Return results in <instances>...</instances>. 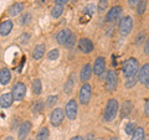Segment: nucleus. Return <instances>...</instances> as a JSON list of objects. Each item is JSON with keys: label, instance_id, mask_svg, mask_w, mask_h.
Here are the masks:
<instances>
[{"label": "nucleus", "instance_id": "1", "mask_svg": "<svg viewBox=\"0 0 149 140\" xmlns=\"http://www.w3.org/2000/svg\"><path fill=\"white\" fill-rule=\"evenodd\" d=\"M118 102L116 98H111V99L107 102L106 108L103 112V120L104 122H112L114 120V118L117 116L118 113Z\"/></svg>", "mask_w": 149, "mask_h": 140}, {"label": "nucleus", "instance_id": "2", "mask_svg": "<svg viewBox=\"0 0 149 140\" xmlns=\"http://www.w3.org/2000/svg\"><path fill=\"white\" fill-rule=\"evenodd\" d=\"M137 72H139V64H138V60L134 57L128 58L127 61L124 62L123 67H122V73L125 78H130L134 77L137 74Z\"/></svg>", "mask_w": 149, "mask_h": 140}, {"label": "nucleus", "instance_id": "3", "mask_svg": "<svg viewBox=\"0 0 149 140\" xmlns=\"http://www.w3.org/2000/svg\"><path fill=\"white\" fill-rule=\"evenodd\" d=\"M118 85V74L114 69H109L106 76V89L107 91H114Z\"/></svg>", "mask_w": 149, "mask_h": 140}, {"label": "nucleus", "instance_id": "4", "mask_svg": "<svg viewBox=\"0 0 149 140\" xmlns=\"http://www.w3.org/2000/svg\"><path fill=\"white\" fill-rule=\"evenodd\" d=\"M133 29V20L130 16H124L119 22V34L127 36Z\"/></svg>", "mask_w": 149, "mask_h": 140}, {"label": "nucleus", "instance_id": "5", "mask_svg": "<svg viewBox=\"0 0 149 140\" xmlns=\"http://www.w3.org/2000/svg\"><path fill=\"white\" fill-rule=\"evenodd\" d=\"M65 114L70 120H74L77 116V102L74 99H70L65 107Z\"/></svg>", "mask_w": 149, "mask_h": 140}, {"label": "nucleus", "instance_id": "6", "mask_svg": "<svg viewBox=\"0 0 149 140\" xmlns=\"http://www.w3.org/2000/svg\"><path fill=\"white\" fill-rule=\"evenodd\" d=\"M91 96H92V87L88 83H85L80 89V103L87 104L91 99Z\"/></svg>", "mask_w": 149, "mask_h": 140}, {"label": "nucleus", "instance_id": "7", "mask_svg": "<svg viewBox=\"0 0 149 140\" xmlns=\"http://www.w3.org/2000/svg\"><path fill=\"white\" fill-rule=\"evenodd\" d=\"M13 96L15 100H21L22 98L26 96V86L22 82H17L15 86L13 87Z\"/></svg>", "mask_w": 149, "mask_h": 140}, {"label": "nucleus", "instance_id": "8", "mask_svg": "<svg viewBox=\"0 0 149 140\" xmlns=\"http://www.w3.org/2000/svg\"><path fill=\"white\" fill-rule=\"evenodd\" d=\"M63 116H65V114H63V110L61 108H55L52 112H51L50 122L54 127H58V125L62 123Z\"/></svg>", "mask_w": 149, "mask_h": 140}, {"label": "nucleus", "instance_id": "9", "mask_svg": "<svg viewBox=\"0 0 149 140\" xmlns=\"http://www.w3.org/2000/svg\"><path fill=\"white\" fill-rule=\"evenodd\" d=\"M31 128H32V125H31V123L29 122V120H26V122L22 123L20 125V128H19L17 139L19 140H25L27 137H29V134L31 132Z\"/></svg>", "mask_w": 149, "mask_h": 140}, {"label": "nucleus", "instance_id": "10", "mask_svg": "<svg viewBox=\"0 0 149 140\" xmlns=\"http://www.w3.org/2000/svg\"><path fill=\"white\" fill-rule=\"evenodd\" d=\"M78 49H80V51L83 53H91L93 49H95V46H93V42L90 39L83 37V39L78 41Z\"/></svg>", "mask_w": 149, "mask_h": 140}, {"label": "nucleus", "instance_id": "11", "mask_svg": "<svg viewBox=\"0 0 149 140\" xmlns=\"http://www.w3.org/2000/svg\"><path fill=\"white\" fill-rule=\"evenodd\" d=\"M120 14H122V8H120L119 5L113 6L111 10H108V12H107L106 21L107 22H114L116 20H118V19H119Z\"/></svg>", "mask_w": 149, "mask_h": 140}, {"label": "nucleus", "instance_id": "12", "mask_svg": "<svg viewBox=\"0 0 149 140\" xmlns=\"http://www.w3.org/2000/svg\"><path fill=\"white\" fill-rule=\"evenodd\" d=\"M72 36V32L70 29H62V30H60L57 32V35H56V40H57V42L60 45H65L66 46V44L68 42V40H70V37Z\"/></svg>", "mask_w": 149, "mask_h": 140}, {"label": "nucleus", "instance_id": "13", "mask_svg": "<svg viewBox=\"0 0 149 140\" xmlns=\"http://www.w3.org/2000/svg\"><path fill=\"white\" fill-rule=\"evenodd\" d=\"M104 69H106V60H104V57L100 56V57H97L96 61H95L93 73H95L96 76H102V73L104 72Z\"/></svg>", "mask_w": 149, "mask_h": 140}, {"label": "nucleus", "instance_id": "14", "mask_svg": "<svg viewBox=\"0 0 149 140\" xmlns=\"http://www.w3.org/2000/svg\"><path fill=\"white\" fill-rule=\"evenodd\" d=\"M92 72H93V67L91 66V64H85V66L82 67V69H81V73H80V78H81V81L85 83V82H87L88 79L91 78V76H92Z\"/></svg>", "mask_w": 149, "mask_h": 140}, {"label": "nucleus", "instance_id": "15", "mask_svg": "<svg viewBox=\"0 0 149 140\" xmlns=\"http://www.w3.org/2000/svg\"><path fill=\"white\" fill-rule=\"evenodd\" d=\"M14 102V96L13 93H5V94H1L0 97V105H1L3 109L9 108Z\"/></svg>", "mask_w": 149, "mask_h": 140}, {"label": "nucleus", "instance_id": "16", "mask_svg": "<svg viewBox=\"0 0 149 140\" xmlns=\"http://www.w3.org/2000/svg\"><path fill=\"white\" fill-rule=\"evenodd\" d=\"M13 26H14V24H13L11 20H5V21H3L1 25H0V35H1L3 37H4V36H8V35L11 32Z\"/></svg>", "mask_w": 149, "mask_h": 140}, {"label": "nucleus", "instance_id": "17", "mask_svg": "<svg viewBox=\"0 0 149 140\" xmlns=\"http://www.w3.org/2000/svg\"><path fill=\"white\" fill-rule=\"evenodd\" d=\"M138 79H139V82H142V83H146L148 79H149V63L143 64L142 68L139 69V72H138Z\"/></svg>", "mask_w": 149, "mask_h": 140}, {"label": "nucleus", "instance_id": "18", "mask_svg": "<svg viewBox=\"0 0 149 140\" xmlns=\"http://www.w3.org/2000/svg\"><path fill=\"white\" fill-rule=\"evenodd\" d=\"M10 79H11V73L9 71V68L3 67L0 69V83H1V86H6L10 82Z\"/></svg>", "mask_w": 149, "mask_h": 140}, {"label": "nucleus", "instance_id": "19", "mask_svg": "<svg viewBox=\"0 0 149 140\" xmlns=\"http://www.w3.org/2000/svg\"><path fill=\"white\" fill-rule=\"evenodd\" d=\"M45 45L44 44H39V45H36L35 46V49H34V52H32V57H34V60H41L42 58V56L45 53Z\"/></svg>", "mask_w": 149, "mask_h": 140}, {"label": "nucleus", "instance_id": "20", "mask_svg": "<svg viewBox=\"0 0 149 140\" xmlns=\"http://www.w3.org/2000/svg\"><path fill=\"white\" fill-rule=\"evenodd\" d=\"M74 88V74H70V77L66 81V83H65V86H63V91L66 94H70V93L72 92V89Z\"/></svg>", "mask_w": 149, "mask_h": 140}, {"label": "nucleus", "instance_id": "21", "mask_svg": "<svg viewBox=\"0 0 149 140\" xmlns=\"http://www.w3.org/2000/svg\"><path fill=\"white\" fill-rule=\"evenodd\" d=\"M133 109V105L130 103L129 100H125L124 103L122 104V109H120V116L122 118H125V116H128L130 114V112Z\"/></svg>", "mask_w": 149, "mask_h": 140}, {"label": "nucleus", "instance_id": "22", "mask_svg": "<svg viewBox=\"0 0 149 140\" xmlns=\"http://www.w3.org/2000/svg\"><path fill=\"white\" fill-rule=\"evenodd\" d=\"M22 10H24V5L20 3H16V4H14L13 6H10V9H9V15L10 16H17L19 14H20Z\"/></svg>", "mask_w": 149, "mask_h": 140}, {"label": "nucleus", "instance_id": "23", "mask_svg": "<svg viewBox=\"0 0 149 140\" xmlns=\"http://www.w3.org/2000/svg\"><path fill=\"white\" fill-rule=\"evenodd\" d=\"M146 138V133H144V129L138 127L136 130H134V133L132 135V139L130 140H144Z\"/></svg>", "mask_w": 149, "mask_h": 140}, {"label": "nucleus", "instance_id": "24", "mask_svg": "<svg viewBox=\"0 0 149 140\" xmlns=\"http://www.w3.org/2000/svg\"><path fill=\"white\" fill-rule=\"evenodd\" d=\"M63 12V6L60 5V4H56V5L52 8V11H51V16L54 19H58L60 16L62 15Z\"/></svg>", "mask_w": 149, "mask_h": 140}, {"label": "nucleus", "instance_id": "25", "mask_svg": "<svg viewBox=\"0 0 149 140\" xmlns=\"http://www.w3.org/2000/svg\"><path fill=\"white\" fill-rule=\"evenodd\" d=\"M32 92H34V94L39 96L41 94V92H42V85H41V81L39 78H36L34 82H32Z\"/></svg>", "mask_w": 149, "mask_h": 140}, {"label": "nucleus", "instance_id": "26", "mask_svg": "<svg viewBox=\"0 0 149 140\" xmlns=\"http://www.w3.org/2000/svg\"><path fill=\"white\" fill-rule=\"evenodd\" d=\"M47 139H49V129L47 127H42L36 135V140H47Z\"/></svg>", "mask_w": 149, "mask_h": 140}, {"label": "nucleus", "instance_id": "27", "mask_svg": "<svg viewBox=\"0 0 149 140\" xmlns=\"http://www.w3.org/2000/svg\"><path fill=\"white\" fill-rule=\"evenodd\" d=\"M44 102L42 100H37L36 103L32 105V112H34L35 114H37V113H40V112H42V109H44Z\"/></svg>", "mask_w": 149, "mask_h": 140}, {"label": "nucleus", "instance_id": "28", "mask_svg": "<svg viewBox=\"0 0 149 140\" xmlns=\"http://www.w3.org/2000/svg\"><path fill=\"white\" fill-rule=\"evenodd\" d=\"M56 103H57V96H49L47 97V99H46V105H47L49 108L55 107Z\"/></svg>", "mask_w": 149, "mask_h": 140}, {"label": "nucleus", "instance_id": "29", "mask_svg": "<svg viewBox=\"0 0 149 140\" xmlns=\"http://www.w3.org/2000/svg\"><path fill=\"white\" fill-rule=\"evenodd\" d=\"M58 55H60L58 50L57 49H54V50H51L50 52L47 53V58L50 60V61H55V60L58 58Z\"/></svg>", "mask_w": 149, "mask_h": 140}, {"label": "nucleus", "instance_id": "30", "mask_svg": "<svg viewBox=\"0 0 149 140\" xmlns=\"http://www.w3.org/2000/svg\"><path fill=\"white\" fill-rule=\"evenodd\" d=\"M146 9H147V1L146 0H142L137 5V12L139 15H142V14H144V11H146Z\"/></svg>", "mask_w": 149, "mask_h": 140}, {"label": "nucleus", "instance_id": "31", "mask_svg": "<svg viewBox=\"0 0 149 140\" xmlns=\"http://www.w3.org/2000/svg\"><path fill=\"white\" fill-rule=\"evenodd\" d=\"M124 129H125V133H127V134H133L134 130L137 129V128H136V123L130 122V123H128V124H125Z\"/></svg>", "mask_w": 149, "mask_h": 140}, {"label": "nucleus", "instance_id": "32", "mask_svg": "<svg viewBox=\"0 0 149 140\" xmlns=\"http://www.w3.org/2000/svg\"><path fill=\"white\" fill-rule=\"evenodd\" d=\"M136 83H137L136 76L130 77V78H127V81H125V87H127V88H132V87L136 86Z\"/></svg>", "mask_w": 149, "mask_h": 140}, {"label": "nucleus", "instance_id": "33", "mask_svg": "<svg viewBox=\"0 0 149 140\" xmlns=\"http://www.w3.org/2000/svg\"><path fill=\"white\" fill-rule=\"evenodd\" d=\"M74 44H76V35H73V34H72V36L70 37V40H68V42L66 44V47L72 49L73 46H74Z\"/></svg>", "mask_w": 149, "mask_h": 140}, {"label": "nucleus", "instance_id": "34", "mask_svg": "<svg viewBox=\"0 0 149 140\" xmlns=\"http://www.w3.org/2000/svg\"><path fill=\"white\" fill-rule=\"evenodd\" d=\"M107 3H108V0H100V4H98V11L100 12H103V10L107 8Z\"/></svg>", "mask_w": 149, "mask_h": 140}, {"label": "nucleus", "instance_id": "35", "mask_svg": "<svg viewBox=\"0 0 149 140\" xmlns=\"http://www.w3.org/2000/svg\"><path fill=\"white\" fill-rule=\"evenodd\" d=\"M83 12H87L88 15H92L93 12H95V5H87V6H85V9H83Z\"/></svg>", "mask_w": 149, "mask_h": 140}, {"label": "nucleus", "instance_id": "36", "mask_svg": "<svg viewBox=\"0 0 149 140\" xmlns=\"http://www.w3.org/2000/svg\"><path fill=\"white\" fill-rule=\"evenodd\" d=\"M144 37H146V35H144V32H142V34H139V35H138V37H137V40H136V45H141V44L143 42Z\"/></svg>", "mask_w": 149, "mask_h": 140}, {"label": "nucleus", "instance_id": "37", "mask_svg": "<svg viewBox=\"0 0 149 140\" xmlns=\"http://www.w3.org/2000/svg\"><path fill=\"white\" fill-rule=\"evenodd\" d=\"M29 19H31V15H30V14H26L25 16L21 17V24H22V25L27 24V22H29Z\"/></svg>", "mask_w": 149, "mask_h": 140}, {"label": "nucleus", "instance_id": "38", "mask_svg": "<svg viewBox=\"0 0 149 140\" xmlns=\"http://www.w3.org/2000/svg\"><path fill=\"white\" fill-rule=\"evenodd\" d=\"M144 114H146L148 118H149V99H147L146 105H144Z\"/></svg>", "mask_w": 149, "mask_h": 140}, {"label": "nucleus", "instance_id": "39", "mask_svg": "<svg viewBox=\"0 0 149 140\" xmlns=\"http://www.w3.org/2000/svg\"><path fill=\"white\" fill-rule=\"evenodd\" d=\"M144 52L149 55V36L147 37V40H146V44H144Z\"/></svg>", "mask_w": 149, "mask_h": 140}, {"label": "nucleus", "instance_id": "40", "mask_svg": "<svg viewBox=\"0 0 149 140\" xmlns=\"http://www.w3.org/2000/svg\"><path fill=\"white\" fill-rule=\"evenodd\" d=\"M141 1H142V0H128V4L130 6H137Z\"/></svg>", "mask_w": 149, "mask_h": 140}, {"label": "nucleus", "instance_id": "41", "mask_svg": "<svg viewBox=\"0 0 149 140\" xmlns=\"http://www.w3.org/2000/svg\"><path fill=\"white\" fill-rule=\"evenodd\" d=\"M56 4H60V5H63V4H66L68 0H55Z\"/></svg>", "mask_w": 149, "mask_h": 140}, {"label": "nucleus", "instance_id": "42", "mask_svg": "<svg viewBox=\"0 0 149 140\" xmlns=\"http://www.w3.org/2000/svg\"><path fill=\"white\" fill-rule=\"evenodd\" d=\"M70 140H83L81 137H73L72 139H70Z\"/></svg>", "mask_w": 149, "mask_h": 140}, {"label": "nucleus", "instance_id": "43", "mask_svg": "<svg viewBox=\"0 0 149 140\" xmlns=\"http://www.w3.org/2000/svg\"><path fill=\"white\" fill-rule=\"evenodd\" d=\"M144 85H146V87L148 88V89H149V79H148V81L146 82V83H144Z\"/></svg>", "mask_w": 149, "mask_h": 140}, {"label": "nucleus", "instance_id": "44", "mask_svg": "<svg viewBox=\"0 0 149 140\" xmlns=\"http://www.w3.org/2000/svg\"><path fill=\"white\" fill-rule=\"evenodd\" d=\"M5 140H14V138H11V137H8Z\"/></svg>", "mask_w": 149, "mask_h": 140}, {"label": "nucleus", "instance_id": "45", "mask_svg": "<svg viewBox=\"0 0 149 140\" xmlns=\"http://www.w3.org/2000/svg\"><path fill=\"white\" fill-rule=\"evenodd\" d=\"M109 140H118V139H117V138H111Z\"/></svg>", "mask_w": 149, "mask_h": 140}, {"label": "nucleus", "instance_id": "46", "mask_svg": "<svg viewBox=\"0 0 149 140\" xmlns=\"http://www.w3.org/2000/svg\"><path fill=\"white\" fill-rule=\"evenodd\" d=\"M27 140H34V139H27Z\"/></svg>", "mask_w": 149, "mask_h": 140}]
</instances>
